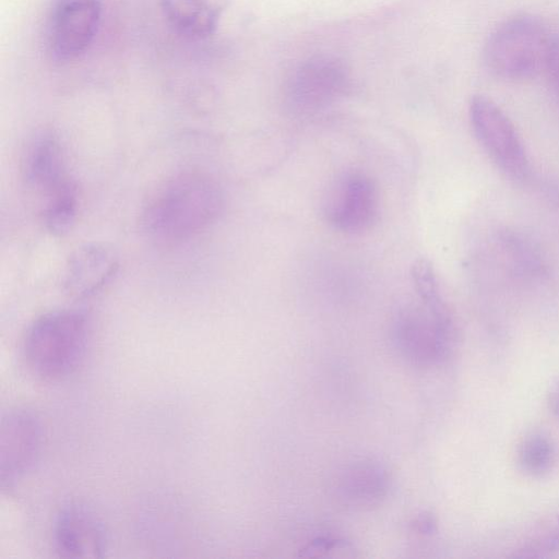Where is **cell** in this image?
Masks as SVG:
<instances>
[{
    "mask_svg": "<svg viewBox=\"0 0 559 559\" xmlns=\"http://www.w3.org/2000/svg\"><path fill=\"white\" fill-rule=\"evenodd\" d=\"M91 340V323L80 310L46 312L27 328L23 358L28 370L44 381H61L82 366Z\"/></svg>",
    "mask_w": 559,
    "mask_h": 559,
    "instance_id": "cell-2",
    "label": "cell"
},
{
    "mask_svg": "<svg viewBox=\"0 0 559 559\" xmlns=\"http://www.w3.org/2000/svg\"><path fill=\"white\" fill-rule=\"evenodd\" d=\"M223 206V192L214 179L186 171L167 180L150 199L143 226L157 240L179 243L210 227Z\"/></svg>",
    "mask_w": 559,
    "mask_h": 559,
    "instance_id": "cell-1",
    "label": "cell"
},
{
    "mask_svg": "<svg viewBox=\"0 0 559 559\" xmlns=\"http://www.w3.org/2000/svg\"><path fill=\"white\" fill-rule=\"evenodd\" d=\"M559 551V514L536 523L521 542L519 557H547Z\"/></svg>",
    "mask_w": 559,
    "mask_h": 559,
    "instance_id": "cell-16",
    "label": "cell"
},
{
    "mask_svg": "<svg viewBox=\"0 0 559 559\" xmlns=\"http://www.w3.org/2000/svg\"><path fill=\"white\" fill-rule=\"evenodd\" d=\"M416 530L423 534H431L436 531L437 524L431 515L423 514L415 522Z\"/></svg>",
    "mask_w": 559,
    "mask_h": 559,
    "instance_id": "cell-20",
    "label": "cell"
},
{
    "mask_svg": "<svg viewBox=\"0 0 559 559\" xmlns=\"http://www.w3.org/2000/svg\"><path fill=\"white\" fill-rule=\"evenodd\" d=\"M554 36L544 23L527 14L497 26L484 48V61L493 75L507 81H525L545 72Z\"/></svg>",
    "mask_w": 559,
    "mask_h": 559,
    "instance_id": "cell-3",
    "label": "cell"
},
{
    "mask_svg": "<svg viewBox=\"0 0 559 559\" xmlns=\"http://www.w3.org/2000/svg\"><path fill=\"white\" fill-rule=\"evenodd\" d=\"M545 73L551 91L559 99V35L554 36Z\"/></svg>",
    "mask_w": 559,
    "mask_h": 559,
    "instance_id": "cell-17",
    "label": "cell"
},
{
    "mask_svg": "<svg viewBox=\"0 0 559 559\" xmlns=\"http://www.w3.org/2000/svg\"><path fill=\"white\" fill-rule=\"evenodd\" d=\"M102 16L99 0H58L47 31L48 48L55 59L80 57L93 43Z\"/></svg>",
    "mask_w": 559,
    "mask_h": 559,
    "instance_id": "cell-9",
    "label": "cell"
},
{
    "mask_svg": "<svg viewBox=\"0 0 559 559\" xmlns=\"http://www.w3.org/2000/svg\"><path fill=\"white\" fill-rule=\"evenodd\" d=\"M345 548L346 544L344 542L331 538H318L307 545L302 556H329V552L335 549L343 550Z\"/></svg>",
    "mask_w": 559,
    "mask_h": 559,
    "instance_id": "cell-18",
    "label": "cell"
},
{
    "mask_svg": "<svg viewBox=\"0 0 559 559\" xmlns=\"http://www.w3.org/2000/svg\"><path fill=\"white\" fill-rule=\"evenodd\" d=\"M401 309L393 323V341L401 355L419 367L445 360L455 343L456 330L442 295Z\"/></svg>",
    "mask_w": 559,
    "mask_h": 559,
    "instance_id": "cell-4",
    "label": "cell"
},
{
    "mask_svg": "<svg viewBox=\"0 0 559 559\" xmlns=\"http://www.w3.org/2000/svg\"><path fill=\"white\" fill-rule=\"evenodd\" d=\"M24 179L43 200L40 213L52 205L76 200L78 190L70 177L57 136L50 131L36 135L26 152Z\"/></svg>",
    "mask_w": 559,
    "mask_h": 559,
    "instance_id": "cell-8",
    "label": "cell"
},
{
    "mask_svg": "<svg viewBox=\"0 0 559 559\" xmlns=\"http://www.w3.org/2000/svg\"><path fill=\"white\" fill-rule=\"evenodd\" d=\"M349 88L345 64L332 56H316L301 63L289 78L285 104L298 117H309L342 98Z\"/></svg>",
    "mask_w": 559,
    "mask_h": 559,
    "instance_id": "cell-5",
    "label": "cell"
},
{
    "mask_svg": "<svg viewBox=\"0 0 559 559\" xmlns=\"http://www.w3.org/2000/svg\"><path fill=\"white\" fill-rule=\"evenodd\" d=\"M548 197L555 205L559 206V183L548 187Z\"/></svg>",
    "mask_w": 559,
    "mask_h": 559,
    "instance_id": "cell-21",
    "label": "cell"
},
{
    "mask_svg": "<svg viewBox=\"0 0 559 559\" xmlns=\"http://www.w3.org/2000/svg\"><path fill=\"white\" fill-rule=\"evenodd\" d=\"M547 404L550 412L559 419V378L550 385L548 390Z\"/></svg>",
    "mask_w": 559,
    "mask_h": 559,
    "instance_id": "cell-19",
    "label": "cell"
},
{
    "mask_svg": "<svg viewBox=\"0 0 559 559\" xmlns=\"http://www.w3.org/2000/svg\"><path fill=\"white\" fill-rule=\"evenodd\" d=\"M555 461V443L547 431L535 428L521 438L516 449V463L524 475L544 478L552 471Z\"/></svg>",
    "mask_w": 559,
    "mask_h": 559,
    "instance_id": "cell-15",
    "label": "cell"
},
{
    "mask_svg": "<svg viewBox=\"0 0 559 559\" xmlns=\"http://www.w3.org/2000/svg\"><path fill=\"white\" fill-rule=\"evenodd\" d=\"M52 538L57 552L64 558H100L107 550L106 527L87 504L68 502L56 514Z\"/></svg>",
    "mask_w": 559,
    "mask_h": 559,
    "instance_id": "cell-10",
    "label": "cell"
},
{
    "mask_svg": "<svg viewBox=\"0 0 559 559\" xmlns=\"http://www.w3.org/2000/svg\"><path fill=\"white\" fill-rule=\"evenodd\" d=\"M389 487L390 478L383 465L372 460H359L338 473L334 489L343 504L362 510L380 504Z\"/></svg>",
    "mask_w": 559,
    "mask_h": 559,
    "instance_id": "cell-12",
    "label": "cell"
},
{
    "mask_svg": "<svg viewBox=\"0 0 559 559\" xmlns=\"http://www.w3.org/2000/svg\"><path fill=\"white\" fill-rule=\"evenodd\" d=\"M118 260L103 245L93 243L79 248L69 259L64 287L76 298L96 294L116 274Z\"/></svg>",
    "mask_w": 559,
    "mask_h": 559,
    "instance_id": "cell-13",
    "label": "cell"
},
{
    "mask_svg": "<svg viewBox=\"0 0 559 559\" xmlns=\"http://www.w3.org/2000/svg\"><path fill=\"white\" fill-rule=\"evenodd\" d=\"M227 7V0H160L168 24L180 35L202 39L211 36Z\"/></svg>",
    "mask_w": 559,
    "mask_h": 559,
    "instance_id": "cell-14",
    "label": "cell"
},
{
    "mask_svg": "<svg viewBox=\"0 0 559 559\" xmlns=\"http://www.w3.org/2000/svg\"><path fill=\"white\" fill-rule=\"evenodd\" d=\"M473 132L490 159L510 178L523 180L528 159L516 129L504 111L490 98L476 95L469 103Z\"/></svg>",
    "mask_w": 559,
    "mask_h": 559,
    "instance_id": "cell-6",
    "label": "cell"
},
{
    "mask_svg": "<svg viewBox=\"0 0 559 559\" xmlns=\"http://www.w3.org/2000/svg\"><path fill=\"white\" fill-rule=\"evenodd\" d=\"M378 211V192L370 177L359 171L344 175L335 185L325 205L329 223L344 233L367 229Z\"/></svg>",
    "mask_w": 559,
    "mask_h": 559,
    "instance_id": "cell-11",
    "label": "cell"
},
{
    "mask_svg": "<svg viewBox=\"0 0 559 559\" xmlns=\"http://www.w3.org/2000/svg\"><path fill=\"white\" fill-rule=\"evenodd\" d=\"M43 426L31 409L7 412L0 429V481L2 490L13 489L35 467L43 445Z\"/></svg>",
    "mask_w": 559,
    "mask_h": 559,
    "instance_id": "cell-7",
    "label": "cell"
}]
</instances>
